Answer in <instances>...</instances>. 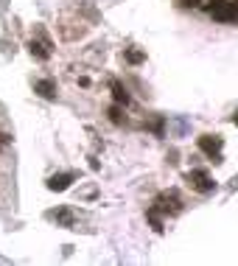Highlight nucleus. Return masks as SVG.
I'll return each mask as SVG.
<instances>
[{"instance_id": "nucleus-1", "label": "nucleus", "mask_w": 238, "mask_h": 266, "mask_svg": "<svg viewBox=\"0 0 238 266\" xmlns=\"http://www.w3.org/2000/svg\"><path fill=\"white\" fill-rule=\"evenodd\" d=\"M207 11L213 20L219 23H236L238 20V3H227V0H207Z\"/></svg>"}, {"instance_id": "nucleus-2", "label": "nucleus", "mask_w": 238, "mask_h": 266, "mask_svg": "<svg viewBox=\"0 0 238 266\" xmlns=\"http://www.w3.org/2000/svg\"><path fill=\"white\" fill-rule=\"evenodd\" d=\"M199 149L213 157V163H221V154H219L221 152V138L219 135H202V138H199Z\"/></svg>"}, {"instance_id": "nucleus-3", "label": "nucleus", "mask_w": 238, "mask_h": 266, "mask_svg": "<svg viewBox=\"0 0 238 266\" xmlns=\"http://www.w3.org/2000/svg\"><path fill=\"white\" fill-rule=\"evenodd\" d=\"M188 182H191L196 190H202V193H207V190H216V182H213L204 171H191V174H188Z\"/></svg>"}, {"instance_id": "nucleus-4", "label": "nucleus", "mask_w": 238, "mask_h": 266, "mask_svg": "<svg viewBox=\"0 0 238 266\" xmlns=\"http://www.w3.org/2000/svg\"><path fill=\"white\" fill-rule=\"evenodd\" d=\"M70 182H73V174H56V177L48 180V188L51 190H65V188H70Z\"/></svg>"}, {"instance_id": "nucleus-5", "label": "nucleus", "mask_w": 238, "mask_h": 266, "mask_svg": "<svg viewBox=\"0 0 238 266\" xmlns=\"http://www.w3.org/2000/svg\"><path fill=\"white\" fill-rule=\"evenodd\" d=\"M34 90L40 95H42V98H56V84H53V81H48V78H42V81H37L34 84Z\"/></svg>"}, {"instance_id": "nucleus-6", "label": "nucleus", "mask_w": 238, "mask_h": 266, "mask_svg": "<svg viewBox=\"0 0 238 266\" xmlns=\"http://www.w3.org/2000/svg\"><path fill=\"white\" fill-rule=\"evenodd\" d=\"M112 95H115V101L123 104V107H126V104L132 101V98H129V93H126V90H123L120 84H112Z\"/></svg>"}, {"instance_id": "nucleus-7", "label": "nucleus", "mask_w": 238, "mask_h": 266, "mask_svg": "<svg viewBox=\"0 0 238 266\" xmlns=\"http://www.w3.org/2000/svg\"><path fill=\"white\" fill-rule=\"evenodd\" d=\"M28 48H31V53H34L37 59H48V51H45V45H40V42H28Z\"/></svg>"}, {"instance_id": "nucleus-8", "label": "nucleus", "mask_w": 238, "mask_h": 266, "mask_svg": "<svg viewBox=\"0 0 238 266\" xmlns=\"http://www.w3.org/2000/svg\"><path fill=\"white\" fill-rule=\"evenodd\" d=\"M143 59H146L143 51H126V62H132V65H140Z\"/></svg>"}, {"instance_id": "nucleus-9", "label": "nucleus", "mask_w": 238, "mask_h": 266, "mask_svg": "<svg viewBox=\"0 0 238 266\" xmlns=\"http://www.w3.org/2000/svg\"><path fill=\"white\" fill-rule=\"evenodd\" d=\"M110 118H112V123H123V115H120L118 107H112V110H110Z\"/></svg>"}, {"instance_id": "nucleus-10", "label": "nucleus", "mask_w": 238, "mask_h": 266, "mask_svg": "<svg viewBox=\"0 0 238 266\" xmlns=\"http://www.w3.org/2000/svg\"><path fill=\"white\" fill-rule=\"evenodd\" d=\"M199 0H182V6H196Z\"/></svg>"}, {"instance_id": "nucleus-11", "label": "nucleus", "mask_w": 238, "mask_h": 266, "mask_svg": "<svg viewBox=\"0 0 238 266\" xmlns=\"http://www.w3.org/2000/svg\"><path fill=\"white\" fill-rule=\"evenodd\" d=\"M233 123H236V126H238V112H236V115H233Z\"/></svg>"}, {"instance_id": "nucleus-12", "label": "nucleus", "mask_w": 238, "mask_h": 266, "mask_svg": "<svg viewBox=\"0 0 238 266\" xmlns=\"http://www.w3.org/2000/svg\"><path fill=\"white\" fill-rule=\"evenodd\" d=\"M233 3H238V0H233Z\"/></svg>"}]
</instances>
